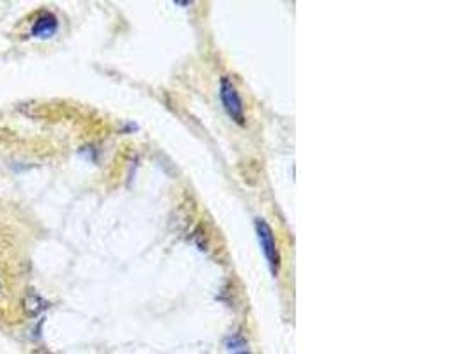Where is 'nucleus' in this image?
Masks as SVG:
<instances>
[{
    "label": "nucleus",
    "mask_w": 473,
    "mask_h": 354,
    "mask_svg": "<svg viewBox=\"0 0 473 354\" xmlns=\"http://www.w3.org/2000/svg\"><path fill=\"white\" fill-rule=\"evenodd\" d=\"M255 232H257L259 245H261L262 252H264V257H266V261H268V266H269V270H271V275H273V277H277L278 266H280V255H278L273 231H271V227L266 224L264 220L257 218V220H255Z\"/></svg>",
    "instance_id": "1"
},
{
    "label": "nucleus",
    "mask_w": 473,
    "mask_h": 354,
    "mask_svg": "<svg viewBox=\"0 0 473 354\" xmlns=\"http://www.w3.org/2000/svg\"><path fill=\"white\" fill-rule=\"evenodd\" d=\"M220 98H222L223 108L225 112L229 114L234 123L245 124V110H243L241 98H239L238 91L232 85V82L229 78H222V84H220Z\"/></svg>",
    "instance_id": "2"
},
{
    "label": "nucleus",
    "mask_w": 473,
    "mask_h": 354,
    "mask_svg": "<svg viewBox=\"0 0 473 354\" xmlns=\"http://www.w3.org/2000/svg\"><path fill=\"white\" fill-rule=\"evenodd\" d=\"M57 29H59L57 18H55L52 13L45 11L38 16V20H36L34 25H32L31 32H32V36H34V38L47 39V38H52V36L57 32Z\"/></svg>",
    "instance_id": "3"
},
{
    "label": "nucleus",
    "mask_w": 473,
    "mask_h": 354,
    "mask_svg": "<svg viewBox=\"0 0 473 354\" xmlns=\"http://www.w3.org/2000/svg\"><path fill=\"white\" fill-rule=\"evenodd\" d=\"M0 289H2V287H0Z\"/></svg>",
    "instance_id": "5"
},
{
    "label": "nucleus",
    "mask_w": 473,
    "mask_h": 354,
    "mask_svg": "<svg viewBox=\"0 0 473 354\" xmlns=\"http://www.w3.org/2000/svg\"><path fill=\"white\" fill-rule=\"evenodd\" d=\"M45 307H47V303H45L38 294H27V296H25L24 308L29 316H38V314H41L43 310H45Z\"/></svg>",
    "instance_id": "4"
}]
</instances>
